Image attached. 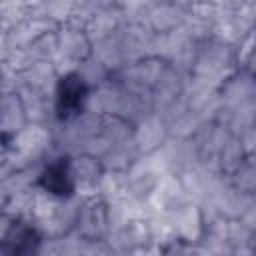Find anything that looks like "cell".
Wrapping results in <instances>:
<instances>
[{
	"mask_svg": "<svg viewBox=\"0 0 256 256\" xmlns=\"http://www.w3.org/2000/svg\"><path fill=\"white\" fill-rule=\"evenodd\" d=\"M40 184L56 196H66L74 190L72 184V176H70V166L66 162V158H58L56 162H52L40 176Z\"/></svg>",
	"mask_w": 256,
	"mask_h": 256,
	"instance_id": "cell-2",
	"label": "cell"
},
{
	"mask_svg": "<svg viewBox=\"0 0 256 256\" xmlns=\"http://www.w3.org/2000/svg\"><path fill=\"white\" fill-rule=\"evenodd\" d=\"M86 98V86L78 74H68L58 84V96H56V110L62 120H68L76 116L82 110Z\"/></svg>",
	"mask_w": 256,
	"mask_h": 256,
	"instance_id": "cell-1",
	"label": "cell"
}]
</instances>
